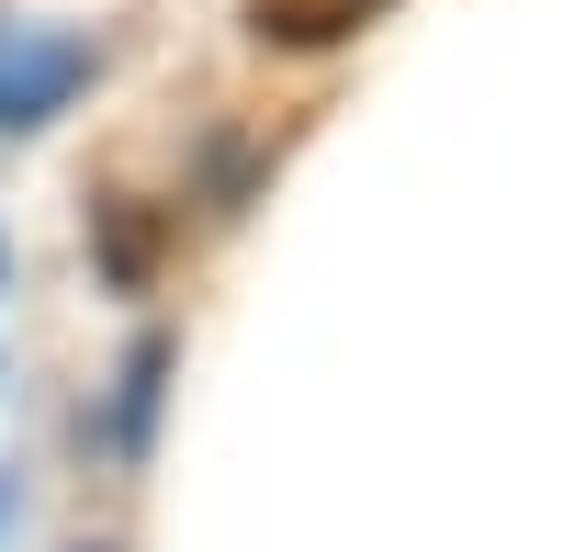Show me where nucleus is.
<instances>
[{
    "mask_svg": "<svg viewBox=\"0 0 563 552\" xmlns=\"http://www.w3.org/2000/svg\"><path fill=\"white\" fill-rule=\"evenodd\" d=\"M90 34H34L0 12V135H34V124H57L79 90H90Z\"/></svg>",
    "mask_w": 563,
    "mask_h": 552,
    "instance_id": "f257e3e1",
    "label": "nucleus"
},
{
    "mask_svg": "<svg viewBox=\"0 0 563 552\" xmlns=\"http://www.w3.org/2000/svg\"><path fill=\"white\" fill-rule=\"evenodd\" d=\"M158 373H169V339H135L124 384H113V451H147V418H158Z\"/></svg>",
    "mask_w": 563,
    "mask_h": 552,
    "instance_id": "f03ea898",
    "label": "nucleus"
},
{
    "mask_svg": "<svg viewBox=\"0 0 563 552\" xmlns=\"http://www.w3.org/2000/svg\"><path fill=\"white\" fill-rule=\"evenodd\" d=\"M0 519H12V485H0Z\"/></svg>",
    "mask_w": 563,
    "mask_h": 552,
    "instance_id": "7ed1b4c3",
    "label": "nucleus"
}]
</instances>
